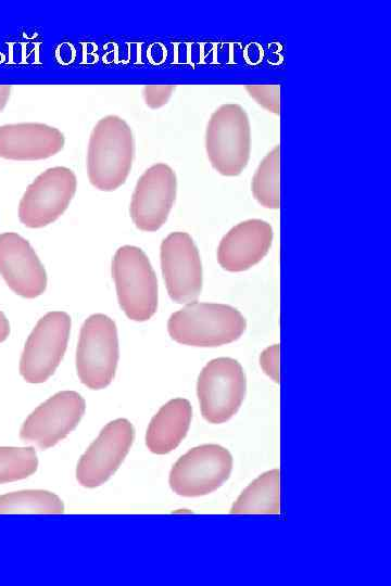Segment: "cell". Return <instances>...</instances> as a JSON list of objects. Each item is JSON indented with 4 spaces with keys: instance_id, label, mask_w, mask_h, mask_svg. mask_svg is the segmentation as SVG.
Instances as JSON below:
<instances>
[{
    "instance_id": "obj_20",
    "label": "cell",
    "mask_w": 391,
    "mask_h": 586,
    "mask_svg": "<svg viewBox=\"0 0 391 586\" xmlns=\"http://www.w3.org/2000/svg\"><path fill=\"white\" fill-rule=\"evenodd\" d=\"M279 156V145H276L263 157L252 177V194L265 208L277 209L280 206Z\"/></svg>"
},
{
    "instance_id": "obj_3",
    "label": "cell",
    "mask_w": 391,
    "mask_h": 586,
    "mask_svg": "<svg viewBox=\"0 0 391 586\" xmlns=\"http://www.w3.org/2000/svg\"><path fill=\"white\" fill-rule=\"evenodd\" d=\"M112 278L119 307L128 319L143 322L154 316L159 304L157 279L142 249L118 247L112 258Z\"/></svg>"
},
{
    "instance_id": "obj_11",
    "label": "cell",
    "mask_w": 391,
    "mask_h": 586,
    "mask_svg": "<svg viewBox=\"0 0 391 586\" xmlns=\"http://www.w3.org/2000/svg\"><path fill=\"white\" fill-rule=\"evenodd\" d=\"M86 410L76 391H60L35 408L23 422L20 437L40 448H50L65 438L80 422Z\"/></svg>"
},
{
    "instance_id": "obj_19",
    "label": "cell",
    "mask_w": 391,
    "mask_h": 586,
    "mask_svg": "<svg viewBox=\"0 0 391 586\" xmlns=\"http://www.w3.org/2000/svg\"><path fill=\"white\" fill-rule=\"evenodd\" d=\"M62 499L46 489H23L0 495V514H60Z\"/></svg>"
},
{
    "instance_id": "obj_16",
    "label": "cell",
    "mask_w": 391,
    "mask_h": 586,
    "mask_svg": "<svg viewBox=\"0 0 391 586\" xmlns=\"http://www.w3.org/2000/svg\"><path fill=\"white\" fill-rule=\"evenodd\" d=\"M64 135L43 123H16L0 126V157L12 161H39L58 154Z\"/></svg>"
},
{
    "instance_id": "obj_22",
    "label": "cell",
    "mask_w": 391,
    "mask_h": 586,
    "mask_svg": "<svg viewBox=\"0 0 391 586\" xmlns=\"http://www.w3.org/2000/svg\"><path fill=\"white\" fill-rule=\"evenodd\" d=\"M41 42L36 39L7 41L0 46L1 64L31 65L39 63Z\"/></svg>"
},
{
    "instance_id": "obj_27",
    "label": "cell",
    "mask_w": 391,
    "mask_h": 586,
    "mask_svg": "<svg viewBox=\"0 0 391 586\" xmlns=\"http://www.w3.org/2000/svg\"><path fill=\"white\" fill-rule=\"evenodd\" d=\"M260 366L267 377L279 382V344L268 346L261 353Z\"/></svg>"
},
{
    "instance_id": "obj_4",
    "label": "cell",
    "mask_w": 391,
    "mask_h": 586,
    "mask_svg": "<svg viewBox=\"0 0 391 586\" xmlns=\"http://www.w3.org/2000/svg\"><path fill=\"white\" fill-rule=\"evenodd\" d=\"M205 151L213 168L235 177L248 165L251 153V125L245 110L237 103L217 107L205 129Z\"/></svg>"
},
{
    "instance_id": "obj_31",
    "label": "cell",
    "mask_w": 391,
    "mask_h": 586,
    "mask_svg": "<svg viewBox=\"0 0 391 586\" xmlns=\"http://www.w3.org/2000/svg\"><path fill=\"white\" fill-rule=\"evenodd\" d=\"M0 64H1V54H0Z\"/></svg>"
},
{
    "instance_id": "obj_12",
    "label": "cell",
    "mask_w": 391,
    "mask_h": 586,
    "mask_svg": "<svg viewBox=\"0 0 391 586\" xmlns=\"http://www.w3.org/2000/svg\"><path fill=\"white\" fill-rule=\"evenodd\" d=\"M135 440L133 423L118 418L109 422L80 457L76 467L78 483L87 488L104 484L119 468Z\"/></svg>"
},
{
    "instance_id": "obj_23",
    "label": "cell",
    "mask_w": 391,
    "mask_h": 586,
    "mask_svg": "<svg viewBox=\"0 0 391 586\" xmlns=\"http://www.w3.org/2000/svg\"><path fill=\"white\" fill-rule=\"evenodd\" d=\"M142 43L139 42H109L103 48V62L106 64L142 63Z\"/></svg>"
},
{
    "instance_id": "obj_15",
    "label": "cell",
    "mask_w": 391,
    "mask_h": 586,
    "mask_svg": "<svg viewBox=\"0 0 391 586\" xmlns=\"http://www.w3.org/2000/svg\"><path fill=\"white\" fill-rule=\"evenodd\" d=\"M273 238L269 222L258 218L240 221L219 241L217 262L226 271H245L267 255Z\"/></svg>"
},
{
    "instance_id": "obj_28",
    "label": "cell",
    "mask_w": 391,
    "mask_h": 586,
    "mask_svg": "<svg viewBox=\"0 0 391 586\" xmlns=\"http://www.w3.org/2000/svg\"><path fill=\"white\" fill-rule=\"evenodd\" d=\"M167 50L161 42H153L147 48V60L153 65H160L166 60Z\"/></svg>"
},
{
    "instance_id": "obj_18",
    "label": "cell",
    "mask_w": 391,
    "mask_h": 586,
    "mask_svg": "<svg viewBox=\"0 0 391 586\" xmlns=\"http://www.w3.org/2000/svg\"><path fill=\"white\" fill-rule=\"evenodd\" d=\"M279 470L272 469L253 480L230 508L232 514H278Z\"/></svg>"
},
{
    "instance_id": "obj_17",
    "label": "cell",
    "mask_w": 391,
    "mask_h": 586,
    "mask_svg": "<svg viewBox=\"0 0 391 586\" xmlns=\"http://www.w3.org/2000/svg\"><path fill=\"white\" fill-rule=\"evenodd\" d=\"M192 419V406L182 397L164 404L152 417L146 433V446L155 455H165L179 446Z\"/></svg>"
},
{
    "instance_id": "obj_1",
    "label": "cell",
    "mask_w": 391,
    "mask_h": 586,
    "mask_svg": "<svg viewBox=\"0 0 391 586\" xmlns=\"http://www.w3.org/2000/svg\"><path fill=\"white\" fill-rule=\"evenodd\" d=\"M135 158V139L127 122L117 115L100 118L87 149V175L98 190L111 192L127 180Z\"/></svg>"
},
{
    "instance_id": "obj_13",
    "label": "cell",
    "mask_w": 391,
    "mask_h": 586,
    "mask_svg": "<svg viewBox=\"0 0 391 586\" xmlns=\"http://www.w3.org/2000/svg\"><path fill=\"white\" fill-rule=\"evenodd\" d=\"M177 194L175 170L165 163L150 166L139 177L129 205L130 218L137 229L159 230L167 220Z\"/></svg>"
},
{
    "instance_id": "obj_21",
    "label": "cell",
    "mask_w": 391,
    "mask_h": 586,
    "mask_svg": "<svg viewBox=\"0 0 391 586\" xmlns=\"http://www.w3.org/2000/svg\"><path fill=\"white\" fill-rule=\"evenodd\" d=\"M38 468L37 454L31 446H0V484L20 481Z\"/></svg>"
},
{
    "instance_id": "obj_5",
    "label": "cell",
    "mask_w": 391,
    "mask_h": 586,
    "mask_svg": "<svg viewBox=\"0 0 391 586\" xmlns=\"http://www.w3.org/2000/svg\"><path fill=\"white\" fill-rule=\"evenodd\" d=\"M119 358L115 321L104 314L90 315L83 323L76 347V372L90 390H102L115 377Z\"/></svg>"
},
{
    "instance_id": "obj_9",
    "label": "cell",
    "mask_w": 391,
    "mask_h": 586,
    "mask_svg": "<svg viewBox=\"0 0 391 586\" xmlns=\"http://www.w3.org/2000/svg\"><path fill=\"white\" fill-rule=\"evenodd\" d=\"M77 189L75 173L54 166L39 174L26 188L18 203V219L27 228L39 229L60 218Z\"/></svg>"
},
{
    "instance_id": "obj_25",
    "label": "cell",
    "mask_w": 391,
    "mask_h": 586,
    "mask_svg": "<svg viewBox=\"0 0 391 586\" xmlns=\"http://www.w3.org/2000/svg\"><path fill=\"white\" fill-rule=\"evenodd\" d=\"M249 95L266 111L279 114L280 86L279 85H247Z\"/></svg>"
},
{
    "instance_id": "obj_8",
    "label": "cell",
    "mask_w": 391,
    "mask_h": 586,
    "mask_svg": "<svg viewBox=\"0 0 391 586\" xmlns=\"http://www.w3.org/2000/svg\"><path fill=\"white\" fill-rule=\"evenodd\" d=\"M234 459L218 444H203L184 454L173 464L168 483L184 497H200L219 488L230 476Z\"/></svg>"
},
{
    "instance_id": "obj_30",
    "label": "cell",
    "mask_w": 391,
    "mask_h": 586,
    "mask_svg": "<svg viewBox=\"0 0 391 586\" xmlns=\"http://www.w3.org/2000/svg\"><path fill=\"white\" fill-rule=\"evenodd\" d=\"M11 92H12V86L0 85V113L3 111L7 103L9 102Z\"/></svg>"
},
{
    "instance_id": "obj_26",
    "label": "cell",
    "mask_w": 391,
    "mask_h": 586,
    "mask_svg": "<svg viewBox=\"0 0 391 586\" xmlns=\"http://www.w3.org/2000/svg\"><path fill=\"white\" fill-rule=\"evenodd\" d=\"M175 89L173 85H147L142 88L144 103L150 109H160L169 101Z\"/></svg>"
},
{
    "instance_id": "obj_6",
    "label": "cell",
    "mask_w": 391,
    "mask_h": 586,
    "mask_svg": "<svg viewBox=\"0 0 391 586\" xmlns=\"http://www.w3.org/2000/svg\"><path fill=\"white\" fill-rule=\"evenodd\" d=\"M247 393V377L241 364L231 357L210 360L197 380V396L203 419L219 424L239 410Z\"/></svg>"
},
{
    "instance_id": "obj_24",
    "label": "cell",
    "mask_w": 391,
    "mask_h": 586,
    "mask_svg": "<svg viewBox=\"0 0 391 586\" xmlns=\"http://www.w3.org/2000/svg\"><path fill=\"white\" fill-rule=\"evenodd\" d=\"M213 44L209 42H176L173 43V64L197 65L207 62V53Z\"/></svg>"
},
{
    "instance_id": "obj_10",
    "label": "cell",
    "mask_w": 391,
    "mask_h": 586,
    "mask_svg": "<svg viewBox=\"0 0 391 586\" xmlns=\"http://www.w3.org/2000/svg\"><path fill=\"white\" fill-rule=\"evenodd\" d=\"M160 262L169 297L177 304L195 302L203 286V268L192 237L185 231L165 237L160 246Z\"/></svg>"
},
{
    "instance_id": "obj_29",
    "label": "cell",
    "mask_w": 391,
    "mask_h": 586,
    "mask_svg": "<svg viewBox=\"0 0 391 586\" xmlns=\"http://www.w3.org/2000/svg\"><path fill=\"white\" fill-rule=\"evenodd\" d=\"M10 334V322L2 310H0V343L4 342Z\"/></svg>"
},
{
    "instance_id": "obj_2",
    "label": "cell",
    "mask_w": 391,
    "mask_h": 586,
    "mask_svg": "<svg viewBox=\"0 0 391 586\" xmlns=\"http://www.w3.org/2000/svg\"><path fill=\"white\" fill-rule=\"evenodd\" d=\"M247 319L236 307L220 303L192 302L173 313L167 320L169 336L195 347H217L240 339Z\"/></svg>"
},
{
    "instance_id": "obj_14",
    "label": "cell",
    "mask_w": 391,
    "mask_h": 586,
    "mask_svg": "<svg viewBox=\"0 0 391 586\" xmlns=\"http://www.w3.org/2000/svg\"><path fill=\"white\" fill-rule=\"evenodd\" d=\"M0 276L24 298L40 296L48 284L46 268L30 243L12 231L0 233Z\"/></svg>"
},
{
    "instance_id": "obj_7",
    "label": "cell",
    "mask_w": 391,
    "mask_h": 586,
    "mask_svg": "<svg viewBox=\"0 0 391 586\" xmlns=\"http://www.w3.org/2000/svg\"><path fill=\"white\" fill-rule=\"evenodd\" d=\"M72 320L67 313L43 315L29 333L20 359V374L31 384L46 382L59 367L70 339Z\"/></svg>"
}]
</instances>
